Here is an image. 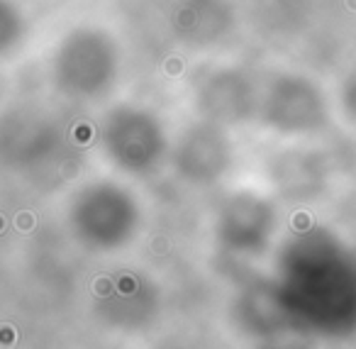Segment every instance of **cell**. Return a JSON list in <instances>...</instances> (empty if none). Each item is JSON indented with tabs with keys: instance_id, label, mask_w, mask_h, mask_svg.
Listing matches in <instances>:
<instances>
[{
	"instance_id": "3",
	"label": "cell",
	"mask_w": 356,
	"mask_h": 349,
	"mask_svg": "<svg viewBox=\"0 0 356 349\" xmlns=\"http://www.w3.org/2000/svg\"><path fill=\"white\" fill-rule=\"evenodd\" d=\"M264 349H305V344L298 342V339L286 337V334H281V337H271V342H268Z\"/></svg>"
},
{
	"instance_id": "1",
	"label": "cell",
	"mask_w": 356,
	"mask_h": 349,
	"mask_svg": "<svg viewBox=\"0 0 356 349\" xmlns=\"http://www.w3.org/2000/svg\"><path fill=\"white\" fill-rule=\"evenodd\" d=\"M276 286L300 327L356 332V256L332 237L312 232L283 249Z\"/></svg>"
},
{
	"instance_id": "2",
	"label": "cell",
	"mask_w": 356,
	"mask_h": 349,
	"mask_svg": "<svg viewBox=\"0 0 356 349\" xmlns=\"http://www.w3.org/2000/svg\"><path fill=\"white\" fill-rule=\"evenodd\" d=\"M271 217L259 212L257 208H232L222 217L220 237L237 254H259L266 247L271 235Z\"/></svg>"
}]
</instances>
